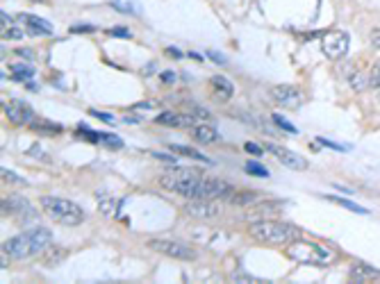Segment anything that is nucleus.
Segmentation results:
<instances>
[{
	"label": "nucleus",
	"mask_w": 380,
	"mask_h": 284,
	"mask_svg": "<svg viewBox=\"0 0 380 284\" xmlns=\"http://www.w3.org/2000/svg\"><path fill=\"white\" fill-rule=\"evenodd\" d=\"M191 137L196 139L198 144H214V141H219V132L207 121H200L191 128Z\"/></svg>",
	"instance_id": "15"
},
{
	"label": "nucleus",
	"mask_w": 380,
	"mask_h": 284,
	"mask_svg": "<svg viewBox=\"0 0 380 284\" xmlns=\"http://www.w3.org/2000/svg\"><path fill=\"white\" fill-rule=\"evenodd\" d=\"M169 151H173L175 155H180V157H191V160H198V162L209 164V160H207L203 153L193 151V148H187V146H169Z\"/></svg>",
	"instance_id": "21"
},
{
	"label": "nucleus",
	"mask_w": 380,
	"mask_h": 284,
	"mask_svg": "<svg viewBox=\"0 0 380 284\" xmlns=\"http://www.w3.org/2000/svg\"><path fill=\"white\" fill-rule=\"evenodd\" d=\"M205 55H207L209 59L214 61V64H219V66H223V64H226V57H223L221 53H216V50H207Z\"/></svg>",
	"instance_id": "31"
},
{
	"label": "nucleus",
	"mask_w": 380,
	"mask_h": 284,
	"mask_svg": "<svg viewBox=\"0 0 380 284\" xmlns=\"http://www.w3.org/2000/svg\"><path fill=\"white\" fill-rule=\"evenodd\" d=\"M189 57L196 59V61H203V59H200V55H196V53H189Z\"/></svg>",
	"instance_id": "42"
},
{
	"label": "nucleus",
	"mask_w": 380,
	"mask_h": 284,
	"mask_svg": "<svg viewBox=\"0 0 380 284\" xmlns=\"http://www.w3.org/2000/svg\"><path fill=\"white\" fill-rule=\"evenodd\" d=\"M94 26H71V32H94Z\"/></svg>",
	"instance_id": "37"
},
{
	"label": "nucleus",
	"mask_w": 380,
	"mask_h": 284,
	"mask_svg": "<svg viewBox=\"0 0 380 284\" xmlns=\"http://www.w3.org/2000/svg\"><path fill=\"white\" fill-rule=\"evenodd\" d=\"M332 205H339V207H344V209H351V211H358V214H367V209L360 207V205H355L351 200H342V198H337V196H325Z\"/></svg>",
	"instance_id": "23"
},
{
	"label": "nucleus",
	"mask_w": 380,
	"mask_h": 284,
	"mask_svg": "<svg viewBox=\"0 0 380 284\" xmlns=\"http://www.w3.org/2000/svg\"><path fill=\"white\" fill-rule=\"evenodd\" d=\"M209 86H212V96L216 100H228L232 96V91H235L232 82L226 80V77H221V75H214L212 82H209Z\"/></svg>",
	"instance_id": "19"
},
{
	"label": "nucleus",
	"mask_w": 380,
	"mask_h": 284,
	"mask_svg": "<svg viewBox=\"0 0 380 284\" xmlns=\"http://www.w3.org/2000/svg\"><path fill=\"white\" fill-rule=\"evenodd\" d=\"M167 55H173V57H182V53L175 50V48H167Z\"/></svg>",
	"instance_id": "40"
},
{
	"label": "nucleus",
	"mask_w": 380,
	"mask_h": 284,
	"mask_svg": "<svg viewBox=\"0 0 380 284\" xmlns=\"http://www.w3.org/2000/svg\"><path fill=\"white\" fill-rule=\"evenodd\" d=\"M160 184L184 198H228L232 187L223 180L207 178L191 169H171L160 178Z\"/></svg>",
	"instance_id": "1"
},
{
	"label": "nucleus",
	"mask_w": 380,
	"mask_h": 284,
	"mask_svg": "<svg viewBox=\"0 0 380 284\" xmlns=\"http://www.w3.org/2000/svg\"><path fill=\"white\" fill-rule=\"evenodd\" d=\"M0 176H3V182H7V184H14V187H26L28 182L23 178H19V176H14L12 171H7V169H3V173H0Z\"/></svg>",
	"instance_id": "24"
},
{
	"label": "nucleus",
	"mask_w": 380,
	"mask_h": 284,
	"mask_svg": "<svg viewBox=\"0 0 380 284\" xmlns=\"http://www.w3.org/2000/svg\"><path fill=\"white\" fill-rule=\"evenodd\" d=\"M155 157H158V160H164V162H173L171 157H169V155H162V153H155Z\"/></svg>",
	"instance_id": "41"
},
{
	"label": "nucleus",
	"mask_w": 380,
	"mask_h": 284,
	"mask_svg": "<svg viewBox=\"0 0 380 284\" xmlns=\"http://www.w3.org/2000/svg\"><path fill=\"white\" fill-rule=\"evenodd\" d=\"M369 86H374V89H380V59L374 64V68L369 70Z\"/></svg>",
	"instance_id": "28"
},
{
	"label": "nucleus",
	"mask_w": 380,
	"mask_h": 284,
	"mask_svg": "<svg viewBox=\"0 0 380 284\" xmlns=\"http://www.w3.org/2000/svg\"><path fill=\"white\" fill-rule=\"evenodd\" d=\"M23 32H26V30L19 28V21L14 23V26H10V28H3V37L5 39H23Z\"/></svg>",
	"instance_id": "25"
},
{
	"label": "nucleus",
	"mask_w": 380,
	"mask_h": 284,
	"mask_svg": "<svg viewBox=\"0 0 380 284\" xmlns=\"http://www.w3.org/2000/svg\"><path fill=\"white\" fill-rule=\"evenodd\" d=\"M50 239H53L50 230H46V227H35V230L23 232L19 236H14V239L5 241L3 252L10 259H28L48 248Z\"/></svg>",
	"instance_id": "2"
},
{
	"label": "nucleus",
	"mask_w": 380,
	"mask_h": 284,
	"mask_svg": "<svg viewBox=\"0 0 380 284\" xmlns=\"http://www.w3.org/2000/svg\"><path fill=\"white\" fill-rule=\"evenodd\" d=\"M32 3H46V0H32Z\"/></svg>",
	"instance_id": "43"
},
{
	"label": "nucleus",
	"mask_w": 380,
	"mask_h": 284,
	"mask_svg": "<svg viewBox=\"0 0 380 284\" xmlns=\"http://www.w3.org/2000/svg\"><path fill=\"white\" fill-rule=\"evenodd\" d=\"M321 50L328 59H342L348 53V35L342 30H330L321 37Z\"/></svg>",
	"instance_id": "7"
},
{
	"label": "nucleus",
	"mask_w": 380,
	"mask_h": 284,
	"mask_svg": "<svg viewBox=\"0 0 380 284\" xmlns=\"http://www.w3.org/2000/svg\"><path fill=\"white\" fill-rule=\"evenodd\" d=\"M248 234L255 241L269 243V246H287L294 239H298L301 230L292 223H283V220H258V223H251Z\"/></svg>",
	"instance_id": "3"
},
{
	"label": "nucleus",
	"mask_w": 380,
	"mask_h": 284,
	"mask_svg": "<svg viewBox=\"0 0 380 284\" xmlns=\"http://www.w3.org/2000/svg\"><path fill=\"white\" fill-rule=\"evenodd\" d=\"M371 44H374V48L380 50V30H374V32H371Z\"/></svg>",
	"instance_id": "38"
},
{
	"label": "nucleus",
	"mask_w": 380,
	"mask_h": 284,
	"mask_svg": "<svg viewBox=\"0 0 380 284\" xmlns=\"http://www.w3.org/2000/svg\"><path fill=\"white\" fill-rule=\"evenodd\" d=\"M246 173H248V176L269 178V171H267L265 167H260V164H255V162H248V164H246Z\"/></svg>",
	"instance_id": "27"
},
{
	"label": "nucleus",
	"mask_w": 380,
	"mask_h": 284,
	"mask_svg": "<svg viewBox=\"0 0 380 284\" xmlns=\"http://www.w3.org/2000/svg\"><path fill=\"white\" fill-rule=\"evenodd\" d=\"M149 248L160 252V255L171 257V259H182V262H191V259L198 257V252L191 246H187V243H182V241H175V239H151Z\"/></svg>",
	"instance_id": "6"
},
{
	"label": "nucleus",
	"mask_w": 380,
	"mask_h": 284,
	"mask_svg": "<svg viewBox=\"0 0 380 284\" xmlns=\"http://www.w3.org/2000/svg\"><path fill=\"white\" fill-rule=\"evenodd\" d=\"M107 32L114 35V37H133V32L126 30V28H112V30H107Z\"/></svg>",
	"instance_id": "35"
},
{
	"label": "nucleus",
	"mask_w": 380,
	"mask_h": 284,
	"mask_svg": "<svg viewBox=\"0 0 380 284\" xmlns=\"http://www.w3.org/2000/svg\"><path fill=\"white\" fill-rule=\"evenodd\" d=\"M39 202H41V209L53 220H55V223L73 227V225H80L84 220V211H82L80 205H75V202L66 200V198H53V196H44V198Z\"/></svg>",
	"instance_id": "5"
},
{
	"label": "nucleus",
	"mask_w": 380,
	"mask_h": 284,
	"mask_svg": "<svg viewBox=\"0 0 380 284\" xmlns=\"http://www.w3.org/2000/svg\"><path fill=\"white\" fill-rule=\"evenodd\" d=\"M89 114H91V116H96V118H100V121H105V123H114V116L105 114V112H96V109H91Z\"/></svg>",
	"instance_id": "34"
},
{
	"label": "nucleus",
	"mask_w": 380,
	"mask_h": 284,
	"mask_svg": "<svg viewBox=\"0 0 380 284\" xmlns=\"http://www.w3.org/2000/svg\"><path fill=\"white\" fill-rule=\"evenodd\" d=\"M130 3H123V0H112V7H116L119 12H126V14H133L135 7H128Z\"/></svg>",
	"instance_id": "32"
},
{
	"label": "nucleus",
	"mask_w": 380,
	"mask_h": 284,
	"mask_svg": "<svg viewBox=\"0 0 380 284\" xmlns=\"http://www.w3.org/2000/svg\"><path fill=\"white\" fill-rule=\"evenodd\" d=\"M246 148V153H251V155H262V153H265V151H262V146H258V144H253V141H248V144L244 146Z\"/></svg>",
	"instance_id": "33"
},
{
	"label": "nucleus",
	"mask_w": 380,
	"mask_h": 284,
	"mask_svg": "<svg viewBox=\"0 0 380 284\" xmlns=\"http://www.w3.org/2000/svg\"><path fill=\"white\" fill-rule=\"evenodd\" d=\"M274 123L278 125V128H283L287 134H298V130L294 128V125H292L289 121H287V118H283L281 114H274Z\"/></svg>",
	"instance_id": "26"
},
{
	"label": "nucleus",
	"mask_w": 380,
	"mask_h": 284,
	"mask_svg": "<svg viewBox=\"0 0 380 284\" xmlns=\"http://www.w3.org/2000/svg\"><path fill=\"white\" fill-rule=\"evenodd\" d=\"M351 82H353L355 89L362 91L364 86H369V73H358V75H353V77H351Z\"/></svg>",
	"instance_id": "30"
},
{
	"label": "nucleus",
	"mask_w": 380,
	"mask_h": 284,
	"mask_svg": "<svg viewBox=\"0 0 380 284\" xmlns=\"http://www.w3.org/2000/svg\"><path fill=\"white\" fill-rule=\"evenodd\" d=\"M267 151H269L271 155H274L278 162H283L287 169H294V171H305V169H307V160H305V157H301V155H296V153L287 151V148H283V146L269 144Z\"/></svg>",
	"instance_id": "12"
},
{
	"label": "nucleus",
	"mask_w": 380,
	"mask_h": 284,
	"mask_svg": "<svg viewBox=\"0 0 380 284\" xmlns=\"http://www.w3.org/2000/svg\"><path fill=\"white\" fill-rule=\"evenodd\" d=\"M3 214H30V216H35V209L30 207V202L26 198L10 196V198H3Z\"/></svg>",
	"instance_id": "16"
},
{
	"label": "nucleus",
	"mask_w": 380,
	"mask_h": 284,
	"mask_svg": "<svg viewBox=\"0 0 380 284\" xmlns=\"http://www.w3.org/2000/svg\"><path fill=\"white\" fill-rule=\"evenodd\" d=\"M100 144H107L112 148H123V141L119 137H114V134H103V132H100Z\"/></svg>",
	"instance_id": "29"
},
{
	"label": "nucleus",
	"mask_w": 380,
	"mask_h": 284,
	"mask_svg": "<svg viewBox=\"0 0 380 284\" xmlns=\"http://www.w3.org/2000/svg\"><path fill=\"white\" fill-rule=\"evenodd\" d=\"M30 128L37 130V132H44V134H59L61 132V125L46 121V118H41V121H37V118H35V121L30 123Z\"/></svg>",
	"instance_id": "20"
},
{
	"label": "nucleus",
	"mask_w": 380,
	"mask_h": 284,
	"mask_svg": "<svg viewBox=\"0 0 380 284\" xmlns=\"http://www.w3.org/2000/svg\"><path fill=\"white\" fill-rule=\"evenodd\" d=\"M3 109H5V116L10 118V123L14 125H30L35 121V112L28 102H23L19 98H12L3 102Z\"/></svg>",
	"instance_id": "9"
},
{
	"label": "nucleus",
	"mask_w": 380,
	"mask_h": 284,
	"mask_svg": "<svg viewBox=\"0 0 380 284\" xmlns=\"http://www.w3.org/2000/svg\"><path fill=\"white\" fill-rule=\"evenodd\" d=\"M287 257L294 259V262L301 264H310V266H330L335 262V252L330 248H325L323 243L316 241H298L294 239L292 243H287Z\"/></svg>",
	"instance_id": "4"
},
{
	"label": "nucleus",
	"mask_w": 380,
	"mask_h": 284,
	"mask_svg": "<svg viewBox=\"0 0 380 284\" xmlns=\"http://www.w3.org/2000/svg\"><path fill=\"white\" fill-rule=\"evenodd\" d=\"M175 80V73H171V70H169V73H162V82L164 84H171Z\"/></svg>",
	"instance_id": "39"
},
{
	"label": "nucleus",
	"mask_w": 380,
	"mask_h": 284,
	"mask_svg": "<svg viewBox=\"0 0 380 284\" xmlns=\"http://www.w3.org/2000/svg\"><path fill=\"white\" fill-rule=\"evenodd\" d=\"M96 200H98V209L103 211L105 216H110V218L119 216V209H121L119 198H114L110 193H96Z\"/></svg>",
	"instance_id": "17"
},
{
	"label": "nucleus",
	"mask_w": 380,
	"mask_h": 284,
	"mask_svg": "<svg viewBox=\"0 0 380 284\" xmlns=\"http://www.w3.org/2000/svg\"><path fill=\"white\" fill-rule=\"evenodd\" d=\"M162 125H171V128H193L196 123H200V118L193 114H180V112H162L155 118Z\"/></svg>",
	"instance_id": "14"
},
{
	"label": "nucleus",
	"mask_w": 380,
	"mask_h": 284,
	"mask_svg": "<svg viewBox=\"0 0 380 284\" xmlns=\"http://www.w3.org/2000/svg\"><path fill=\"white\" fill-rule=\"evenodd\" d=\"M271 98H274L276 105L287 107V109H298L303 105V91L296 89L292 84H278L271 89Z\"/></svg>",
	"instance_id": "8"
},
{
	"label": "nucleus",
	"mask_w": 380,
	"mask_h": 284,
	"mask_svg": "<svg viewBox=\"0 0 380 284\" xmlns=\"http://www.w3.org/2000/svg\"><path fill=\"white\" fill-rule=\"evenodd\" d=\"M184 211L193 218H214L221 214V207L214 202V198H187Z\"/></svg>",
	"instance_id": "10"
},
{
	"label": "nucleus",
	"mask_w": 380,
	"mask_h": 284,
	"mask_svg": "<svg viewBox=\"0 0 380 284\" xmlns=\"http://www.w3.org/2000/svg\"><path fill=\"white\" fill-rule=\"evenodd\" d=\"M19 26L26 30L28 35H35V37H48L53 35V26L46 19L41 17H35V14H19L17 17Z\"/></svg>",
	"instance_id": "11"
},
{
	"label": "nucleus",
	"mask_w": 380,
	"mask_h": 284,
	"mask_svg": "<svg viewBox=\"0 0 380 284\" xmlns=\"http://www.w3.org/2000/svg\"><path fill=\"white\" fill-rule=\"evenodd\" d=\"M348 280L355 284H369V282H380V271L374 266L364 264V262H355L348 271Z\"/></svg>",
	"instance_id": "13"
},
{
	"label": "nucleus",
	"mask_w": 380,
	"mask_h": 284,
	"mask_svg": "<svg viewBox=\"0 0 380 284\" xmlns=\"http://www.w3.org/2000/svg\"><path fill=\"white\" fill-rule=\"evenodd\" d=\"M35 70L30 68V66H23V64H14L12 66V80H17V82H23V80H30L32 77Z\"/></svg>",
	"instance_id": "22"
},
{
	"label": "nucleus",
	"mask_w": 380,
	"mask_h": 284,
	"mask_svg": "<svg viewBox=\"0 0 380 284\" xmlns=\"http://www.w3.org/2000/svg\"><path fill=\"white\" fill-rule=\"evenodd\" d=\"M155 109H160V102L158 100H146V102H137V105L130 109V114L133 116H126V123H137L146 118L149 114H153Z\"/></svg>",
	"instance_id": "18"
},
{
	"label": "nucleus",
	"mask_w": 380,
	"mask_h": 284,
	"mask_svg": "<svg viewBox=\"0 0 380 284\" xmlns=\"http://www.w3.org/2000/svg\"><path fill=\"white\" fill-rule=\"evenodd\" d=\"M319 144H321V146H328V148H332V151L346 153V148H344V146H337V144H332V141H328V139H319Z\"/></svg>",
	"instance_id": "36"
}]
</instances>
